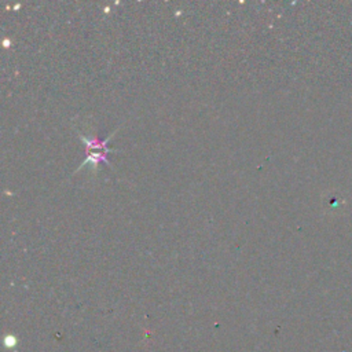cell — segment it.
Wrapping results in <instances>:
<instances>
[{"mask_svg": "<svg viewBox=\"0 0 352 352\" xmlns=\"http://www.w3.org/2000/svg\"><path fill=\"white\" fill-rule=\"evenodd\" d=\"M111 135L107 136L104 140H100L98 138L95 139H87V138H81L87 146V158L85 161L81 164V166L78 169H81L82 166H85L88 162L94 164V165H98L99 162H104V164H109L106 155L109 151H113L111 148L107 147V142L110 140Z\"/></svg>", "mask_w": 352, "mask_h": 352, "instance_id": "6da1fadb", "label": "cell"}]
</instances>
